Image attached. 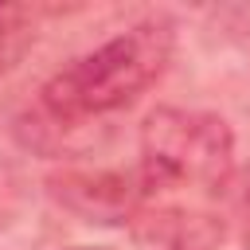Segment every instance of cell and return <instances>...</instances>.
Listing matches in <instances>:
<instances>
[{"instance_id":"1","label":"cell","mask_w":250,"mask_h":250,"mask_svg":"<svg viewBox=\"0 0 250 250\" xmlns=\"http://www.w3.org/2000/svg\"><path fill=\"white\" fill-rule=\"evenodd\" d=\"M176 47V27L168 16H148L102 47L78 55L70 66H62L47 86H43V113L55 117L59 125H74L86 117H102L113 109H125L137 102L172 62Z\"/></svg>"},{"instance_id":"2","label":"cell","mask_w":250,"mask_h":250,"mask_svg":"<svg viewBox=\"0 0 250 250\" xmlns=\"http://www.w3.org/2000/svg\"><path fill=\"white\" fill-rule=\"evenodd\" d=\"M234 168V137L223 117L199 109H152L141 125L145 191H223Z\"/></svg>"},{"instance_id":"3","label":"cell","mask_w":250,"mask_h":250,"mask_svg":"<svg viewBox=\"0 0 250 250\" xmlns=\"http://www.w3.org/2000/svg\"><path fill=\"white\" fill-rule=\"evenodd\" d=\"M51 195L86 223H121L141 203V184L121 172H62L51 180Z\"/></svg>"},{"instance_id":"4","label":"cell","mask_w":250,"mask_h":250,"mask_svg":"<svg viewBox=\"0 0 250 250\" xmlns=\"http://www.w3.org/2000/svg\"><path fill=\"white\" fill-rule=\"evenodd\" d=\"M137 234L164 250H207L215 238H223V223H215L211 215L160 211V215H148L145 227H137Z\"/></svg>"},{"instance_id":"5","label":"cell","mask_w":250,"mask_h":250,"mask_svg":"<svg viewBox=\"0 0 250 250\" xmlns=\"http://www.w3.org/2000/svg\"><path fill=\"white\" fill-rule=\"evenodd\" d=\"M27 47V27H23V12L0 4V74L23 55Z\"/></svg>"},{"instance_id":"6","label":"cell","mask_w":250,"mask_h":250,"mask_svg":"<svg viewBox=\"0 0 250 250\" xmlns=\"http://www.w3.org/2000/svg\"><path fill=\"white\" fill-rule=\"evenodd\" d=\"M74 250H105V246H74Z\"/></svg>"},{"instance_id":"7","label":"cell","mask_w":250,"mask_h":250,"mask_svg":"<svg viewBox=\"0 0 250 250\" xmlns=\"http://www.w3.org/2000/svg\"><path fill=\"white\" fill-rule=\"evenodd\" d=\"M246 211H250V184H246Z\"/></svg>"},{"instance_id":"8","label":"cell","mask_w":250,"mask_h":250,"mask_svg":"<svg viewBox=\"0 0 250 250\" xmlns=\"http://www.w3.org/2000/svg\"><path fill=\"white\" fill-rule=\"evenodd\" d=\"M246 250H250V238H246Z\"/></svg>"}]
</instances>
